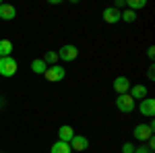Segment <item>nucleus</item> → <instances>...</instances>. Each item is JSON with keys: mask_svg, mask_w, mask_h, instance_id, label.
Segmentation results:
<instances>
[{"mask_svg": "<svg viewBox=\"0 0 155 153\" xmlns=\"http://www.w3.org/2000/svg\"><path fill=\"white\" fill-rule=\"evenodd\" d=\"M19 68L17 60L12 56H6V58H0V77H12Z\"/></svg>", "mask_w": 155, "mask_h": 153, "instance_id": "nucleus-1", "label": "nucleus"}, {"mask_svg": "<svg viewBox=\"0 0 155 153\" xmlns=\"http://www.w3.org/2000/svg\"><path fill=\"white\" fill-rule=\"evenodd\" d=\"M139 112L141 116H147V118H153L155 116V99L153 97H145L139 106Z\"/></svg>", "mask_w": 155, "mask_h": 153, "instance_id": "nucleus-6", "label": "nucleus"}, {"mask_svg": "<svg viewBox=\"0 0 155 153\" xmlns=\"http://www.w3.org/2000/svg\"><path fill=\"white\" fill-rule=\"evenodd\" d=\"M56 54H58V60L72 62V60H77V56H79V50H77V46H72V44H64Z\"/></svg>", "mask_w": 155, "mask_h": 153, "instance_id": "nucleus-2", "label": "nucleus"}, {"mask_svg": "<svg viewBox=\"0 0 155 153\" xmlns=\"http://www.w3.org/2000/svg\"><path fill=\"white\" fill-rule=\"evenodd\" d=\"M128 95H130L134 101H137V99H141V101H143L145 97H147V87H145V85H130Z\"/></svg>", "mask_w": 155, "mask_h": 153, "instance_id": "nucleus-12", "label": "nucleus"}, {"mask_svg": "<svg viewBox=\"0 0 155 153\" xmlns=\"http://www.w3.org/2000/svg\"><path fill=\"white\" fill-rule=\"evenodd\" d=\"M104 21L110 25L118 23L120 21V11L118 8H114V6H107V8H104Z\"/></svg>", "mask_w": 155, "mask_h": 153, "instance_id": "nucleus-11", "label": "nucleus"}, {"mask_svg": "<svg viewBox=\"0 0 155 153\" xmlns=\"http://www.w3.org/2000/svg\"><path fill=\"white\" fill-rule=\"evenodd\" d=\"M122 153H134V145L126 141L124 145H122Z\"/></svg>", "mask_w": 155, "mask_h": 153, "instance_id": "nucleus-19", "label": "nucleus"}, {"mask_svg": "<svg viewBox=\"0 0 155 153\" xmlns=\"http://www.w3.org/2000/svg\"><path fill=\"white\" fill-rule=\"evenodd\" d=\"M41 60H44L48 66H54V64H58V54H56V52H46V56Z\"/></svg>", "mask_w": 155, "mask_h": 153, "instance_id": "nucleus-18", "label": "nucleus"}, {"mask_svg": "<svg viewBox=\"0 0 155 153\" xmlns=\"http://www.w3.org/2000/svg\"><path fill=\"white\" fill-rule=\"evenodd\" d=\"M128 89H130V81H128L126 77H116V79H114V91L118 95L128 93Z\"/></svg>", "mask_w": 155, "mask_h": 153, "instance_id": "nucleus-10", "label": "nucleus"}, {"mask_svg": "<svg viewBox=\"0 0 155 153\" xmlns=\"http://www.w3.org/2000/svg\"><path fill=\"white\" fill-rule=\"evenodd\" d=\"M50 153H72V149H71V145H68V143L56 141L54 145H52V149H50Z\"/></svg>", "mask_w": 155, "mask_h": 153, "instance_id": "nucleus-13", "label": "nucleus"}, {"mask_svg": "<svg viewBox=\"0 0 155 153\" xmlns=\"http://www.w3.org/2000/svg\"><path fill=\"white\" fill-rule=\"evenodd\" d=\"M68 145H71L72 151H85V149H89V139L87 137H81V135H74Z\"/></svg>", "mask_w": 155, "mask_h": 153, "instance_id": "nucleus-7", "label": "nucleus"}, {"mask_svg": "<svg viewBox=\"0 0 155 153\" xmlns=\"http://www.w3.org/2000/svg\"><path fill=\"white\" fill-rule=\"evenodd\" d=\"M11 52H12V42L11 39H0V58L11 56Z\"/></svg>", "mask_w": 155, "mask_h": 153, "instance_id": "nucleus-14", "label": "nucleus"}, {"mask_svg": "<svg viewBox=\"0 0 155 153\" xmlns=\"http://www.w3.org/2000/svg\"><path fill=\"white\" fill-rule=\"evenodd\" d=\"M74 135H77V132H74V128H72L71 124H62V126L58 128V141H62V143H71Z\"/></svg>", "mask_w": 155, "mask_h": 153, "instance_id": "nucleus-9", "label": "nucleus"}, {"mask_svg": "<svg viewBox=\"0 0 155 153\" xmlns=\"http://www.w3.org/2000/svg\"><path fill=\"white\" fill-rule=\"evenodd\" d=\"M17 17V8L12 4H6V2H0V19L2 21H12Z\"/></svg>", "mask_w": 155, "mask_h": 153, "instance_id": "nucleus-8", "label": "nucleus"}, {"mask_svg": "<svg viewBox=\"0 0 155 153\" xmlns=\"http://www.w3.org/2000/svg\"><path fill=\"white\" fill-rule=\"evenodd\" d=\"M147 6V0H126V8L128 11H139V8H145Z\"/></svg>", "mask_w": 155, "mask_h": 153, "instance_id": "nucleus-16", "label": "nucleus"}, {"mask_svg": "<svg viewBox=\"0 0 155 153\" xmlns=\"http://www.w3.org/2000/svg\"><path fill=\"white\" fill-rule=\"evenodd\" d=\"M46 68H48V64H46L41 58H35L33 62H31V71L35 72V75H44V72H46Z\"/></svg>", "mask_w": 155, "mask_h": 153, "instance_id": "nucleus-15", "label": "nucleus"}, {"mask_svg": "<svg viewBox=\"0 0 155 153\" xmlns=\"http://www.w3.org/2000/svg\"><path fill=\"white\" fill-rule=\"evenodd\" d=\"M120 21H124V23H134L137 21V12H132V11H126L124 12H120Z\"/></svg>", "mask_w": 155, "mask_h": 153, "instance_id": "nucleus-17", "label": "nucleus"}, {"mask_svg": "<svg viewBox=\"0 0 155 153\" xmlns=\"http://www.w3.org/2000/svg\"><path fill=\"white\" fill-rule=\"evenodd\" d=\"M124 6H126V0H116V4H114V8H124Z\"/></svg>", "mask_w": 155, "mask_h": 153, "instance_id": "nucleus-22", "label": "nucleus"}, {"mask_svg": "<svg viewBox=\"0 0 155 153\" xmlns=\"http://www.w3.org/2000/svg\"><path fill=\"white\" fill-rule=\"evenodd\" d=\"M6 153H11V151H6Z\"/></svg>", "mask_w": 155, "mask_h": 153, "instance_id": "nucleus-24", "label": "nucleus"}, {"mask_svg": "<svg viewBox=\"0 0 155 153\" xmlns=\"http://www.w3.org/2000/svg\"><path fill=\"white\" fill-rule=\"evenodd\" d=\"M147 56H149V58H151V60L155 58V48H153V46H151V48H149V50H147Z\"/></svg>", "mask_w": 155, "mask_h": 153, "instance_id": "nucleus-23", "label": "nucleus"}, {"mask_svg": "<svg viewBox=\"0 0 155 153\" xmlns=\"http://www.w3.org/2000/svg\"><path fill=\"white\" fill-rule=\"evenodd\" d=\"M134 153H151V151L147 149V145H145V143H141L139 147H134Z\"/></svg>", "mask_w": 155, "mask_h": 153, "instance_id": "nucleus-20", "label": "nucleus"}, {"mask_svg": "<svg viewBox=\"0 0 155 153\" xmlns=\"http://www.w3.org/2000/svg\"><path fill=\"white\" fill-rule=\"evenodd\" d=\"M116 106H118L120 112H124V114H130L132 110H134V106H137V101L132 99L128 93L124 95H118V99H116Z\"/></svg>", "mask_w": 155, "mask_h": 153, "instance_id": "nucleus-5", "label": "nucleus"}, {"mask_svg": "<svg viewBox=\"0 0 155 153\" xmlns=\"http://www.w3.org/2000/svg\"><path fill=\"white\" fill-rule=\"evenodd\" d=\"M64 75H66L64 66H58V64H54V66H48V68H46V72H44V77H46L50 83H58V81H62V79H64Z\"/></svg>", "mask_w": 155, "mask_h": 153, "instance_id": "nucleus-4", "label": "nucleus"}, {"mask_svg": "<svg viewBox=\"0 0 155 153\" xmlns=\"http://www.w3.org/2000/svg\"><path fill=\"white\" fill-rule=\"evenodd\" d=\"M147 79H149V81H155V66L153 64H151L149 71H147Z\"/></svg>", "mask_w": 155, "mask_h": 153, "instance_id": "nucleus-21", "label": "nucleus"}, {"mask_svg": "<svg viewBox=\"0 0 155 153\" xmlns=\"http://www.w3.org/2000/svg\"><path fill=\"white\" fill-rule=\"evenodd\" d=\"M132 137L137 139V141H149L151 137H153V126H149V124H137L134 130H132Z\"/></svg>", "mask_w": 155, "mask_h": 153, "instance_id": "nucleus-3", "label": "nucleus"}]
</instances>
